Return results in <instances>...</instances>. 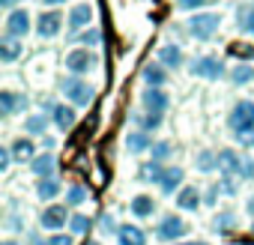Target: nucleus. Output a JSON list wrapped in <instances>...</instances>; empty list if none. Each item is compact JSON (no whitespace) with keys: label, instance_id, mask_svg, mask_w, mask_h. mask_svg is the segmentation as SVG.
Returning a JSON list of instances; mask_svg holds the SVG:
<instances>
[{"label":"nucleus","instance_id":"obj_1","mask_svg":"<svg viewBox=\"0 0 254 245\" xmlns=\"http://www.w3.org/2000/svg\"><path fill=\"white\" fill-rule=\"evenodd\" d=\"M227 126L242 147H254V102H239L227 117Z\"/></svg>","mask_w":254,"mask_h":245},{"label":"nucleus","instance_id":"obj_2","mask_svg":"<svg viewBox=\"0 0 254 245\" xmlns=\"http://www.w3.org/2000/svg\"><path fill=\"white\" fill-rule=\"evenodd\" d=\"M218 24H221V15H215V12L191 15V18H189V33H191L194 39H212V33L218 30Z\"/></svg>","mask_w":254,"mask_h":245},{"label":"nucleus","instance_id":"obj_3","mask_svg":"<svg viewBox=\"0 0 254 245\" xmlns=\"http://www.w3.org/2000/svg\"><path fill=\"white\" fill-rule=\"evenodd\" d=\"M60 90H63L75 105H81V108L93 102V87H90V84H84V81H63V84H60Z\"/></svg>","mask_w":254,"mask_h":245},{"label":"nucleus","instance_id":"obj_4","mask_svg":"<svg viewBox=\"0 0 254 245\" xmlns=\"http://www.w3.org/2000/svg\"><path fill=\"white\" fill-rule=\"evenodd\" d=\"M27 30H30V12H24V9L9 12V18H6V36H9V39H18V36H24Z\"/></svg>","mask_w":254,"mask_h":245},{"label":"nucleus","instance_id":"obj_5","mask_svg":"<svg viewBox=\"0 0 254 245\" xmlns=\"http://www.w3.org/2000/svg\"><path fill=\"white\" fill-rule=\"evenodd\" d=\"M191 72H194L197 78H209V81H215V78L224 75V63H218L215 57H200V60L191 66Z\"/></svg>","mask_w":254,"mask_h":245},{"label":"nucleus","instance_id":"obj_6","mask_svg":"<svg viewBox=\"0 0 254 245\" xmlns=\"http://www.w3.org/2000/svg\"><path fill=\"white\" fill-rule=\"evenodd\" d=\"M60 15L57 12H42L39 18H36V33L42 36V39H54L57 33H60Z\"/></svg>","mask_w":254,"mask_h":245},{"label":"nucleus","instance_id":"obj_7","mask_svg":"<svg viewBox=\"0 0 254 245\" xmlns=\"http://www.w3.org/2000/svg\"><path fill=\"white\" fill-rule=\"evenodd\" d=\"M39 221H42L45 230H60V227H63L66 221H72V218H69L66 206H48V209L39 215Z\"/></svg>","mask_w":254,"mask_h":245},{"label":"nucleus","instance_id":"obj_8","mask_svg":"<svg viewBox=\"0 0 254 245\" xmlns=\"http://www.w3.org/2000/svg\"><path fill=\"white\" fill-rule=\"evenodd\" d=\"M117 242L120 245H147V233L135 224H123L117 227Z\"/></svg>","mask_w":254,"mask_h":245},{"label":"nucleus","instance_id":"obj_9","mask_svg":"<svg viewBox=\"0 0 254 245\" xmlns=\"http://www.w3.org/2000/svg\"><path fill=\"white\" fill-rule=\"evenodd\" d=\"M66 66H69L75 75H84V72H90V69L96 66V57H93L90 51H72V54L66 57Z\"/></svg>","mask_w":254,"mask_h":245},{"label":"nucleus","instance_id":"obj_10","mask_svg":"<svg viewBox=\"0 0 254 245\" xmlns=\"http://www.w3.org/2000/svg\"><path fill=\"white\" fill-rule=\"evenodd\" d=\"M186 233V224H183V218H177V215H168V218H162V224H159V239H165V242H174L177 236H183Z\"/></svg>","mask_w":254,"mask_h":245},{"label":"nucleus","instance_id":"obj_11","mask_svg":"<svg viewBox=\"0 0 254 245\" xmlns=\"http://www.w3.org/2000/svg\"><path fill=\"white\" fill-rule=\"evenodd\" d=\"M144 105L150 108V114H159L162 117V111H168V93L159 90V87H150L144 93Z\"/></svg>","mask_w":254,"mask_h":245},{"label":"nucleus","instance_id":"obj_12","mask_svg":"<svg viewBox=\"0 0 254 245\" xmlns=\"http://www.w3.org/2000/svg\"><path fill=\"white\" fill-rule=\"evenodd\" d=\"M51 120H54V126H57L60 132H66V129L75 126V111H72L69 105H57L54 114H51Z\"/></svg>","mask_w":254,"mask_h":245},{"label":"nucleus","instance_id":"obj_13","mask_svg":"<svg viewBox=\"0 0 254 245\" xmlns=\"http://www.w3.org/2000/svg\"><path fill=\"white\" fill-rule=\"evenodd\" d=\"M30 168H33V174H36V177H42V180H48V177H51V174L57 171V159L45 153V156H36V159L30 162Z\"/></svg>","mask_w":254,"mask_h":245},{"label":"nucleus","instance_id":"obj_14","mask_svg":"<svg viewBox=\"0 0 254 245\" xmlns=\"http://www.w3.org/2000/svg\"><path fill=\"white\" fill-rule=\"evenodd\" d=\"M177 206H180V209H186V212L197 209V206H200V191H197L194 185H186V188L177 194Z\"/></svg>","mask_w":254,"mask_h":245},{"label":"nucleus","instance_id":"obj_15","mask_svg":"<svg viewBox=\"0 0 254 245\" xmlns=\"http://www.w3.org/2000/svg\"><path fill=\"white\" fill-rule=\"evenodd\" d=\"M180 183H183V168H165L162 177H159V185H162L165 194H171Z\"/></svg>","mask_w":254,"mask_h":245},{"label":"nucleus","instance_id":"obj_16","mask_svg":"<svg viewBox=\"0 0 254 245\" xmlns=\"http://www.w3.org/2000/svg\"><path fill=\"white\" fill-rule=\"evenodd\" d=\"M36 194H39V200H54V197L60 194V183H57L54 177L39 180V183H36Z\"/></svg>","mask_w":254,"mask_h":245},{"label":"nucleus","instance_id":"obj_17","mask_svg":"<svg viewBox=\"0 0 254 245\" xmlns=\"http://www.w3.org/2000/svg\"><path fill=\"white\" fill-rule=\"evenodd\" d=\"M159 63H165L168 69H177V66L183 63V51H180L177 45H165V48L159 51Z\"/></svg>","mask_w":254,"mask_h":245},{"label":"nucleus","instance_id":"obj_18","mask_svg":"<svg viewBox=\"0 0 254 245\" xmlns=\"http://www.w3.org/2000/svg\"><path fill=\"white\" fill-rule=\"evenodd\" d=\"M153 209H156V203H153V197H150V194H138V197H132V212H135L138 218L153 215Z\"/></svg>","mask_w":254,"mask_h":245},{"label":"nucleus","instance_id":"obj_19","mask_svg":"<svg viewBox=\"0 0 254 245\" xmlns=\"http://www.w3.org/2000/svg\"><path fill=\"white\" fill-rule=\"evenodd\" d=\"M144 81L162 90V87H165V81H168V75H165V69H162V66L150 63V66H144Z\"/></svg>","mask_w":254,"mask_h":245},{"label":"nucleus","instance_id":"obj_20","mask_svg":"<svg viewBox=\"0 0 254 245\" xmlns=\"http://www.w3.org/2000/svg\"><path fill=\"white\" fill-rule=\"evenodd\" d=\"M12 159L33 162V141H27V138H18V141L12 144Z\"/></svg>","mask_w":254,"mask_h":245},{"label":"nucleus","instance_id":"obj_21","mask_svg":"<svg viewBox=\"0 0 254 245\" xmlns=\"http://www.w3.org/2000/svg\"><path fill=\"white\" fill-rule=\"evenodd\" d=\"M126 147H129L132 153H144V150H150V135H144V132L126 135Z\"/></svg>","mask_w":254,"mask_h":245},{"label":"nucleus","instance_id":"obj_22","mask_svg":"<svg viewBox=\"0 0 254 245\" xmlns=\"http://www.w3.org/2000/svg\"><path fill=\"white\" fill-rule=\"evenodd\" d=\"M18 54H21V45L6 36V39H3V48H0V60H3V63H15Z\"/></svg>","mask_w":254,"mask_h":245},{"label":"nucleus","instance_id":"obj_23","mask_svg":"<svg viewBox=\"0 0 254 245\" xmlns=\"http://www.w3.org/2000/svg\"><path fill=\"white\" fill-rule=\"evenodd\" d=\"M90 18H93V9H90L87 3H81V6H75V9H72L69 24H72V27H81V24H90Z\"/></svg>","mask_w":254,"mask_h":245},{"label":"nucleus","instance_id":"obj_24","mask_svg":"<svg viewBox=\"0 0 254 245\" xmlns=\"http://www.w3.org/2000/svg\"><path fill=\"white\" fill-rule=\"evenodd\" d=\"M18 96L15 93H9V90H3L0 93V108H3V117H9V114H15V108H18Z\"/></svg>","mask_w":254,"mask_h":245},{"label":"nucleus","instance_id":"obj_25","mask_svg":"<svg viewBox=\"0 0 254 245\" xmlns=\"http://www.w3.org/2000/svg\"><path fill=\"white\" fill-rule=\"evenodd\" d=\"M45 126H48V120H45L42 114H33V117L27 120V132H30V135H42Z\"/></svg>","mask_w":254,"mask_h":245},{"label":"nucleus","instance_id":"obj_26","mask_svg":"<svg viewBox=\"0 0 254 245\" xmlns=\"http://www.w3.org/2000/svg\"><path fill=\"white\" fill-rule=\"evenodd\" d=\"M69 224H72V233H87V230L93 227V221H90L87 215H72Z\"/></svg>","mask_w":254,"mask_h":245},{"label":"nucleus","instance_id":"obj_27","mask_svg":"<svg viewBox=\"0 0 254 245\" xmlns=\"http://www.w3.org/2000/svg\"><path fill=\"white\" fill-rule=\"evenodd\" d=\"M251 75H254L251 66H236L233 69V84H245V81H251Z\"/></svg>","mask_w":254,"mask_h":245},{"label":"nucleus","instance_id":"obj_28","mask_svg":"<svg viewBox=\"0 0 254 245\" xmlns=\"http://www.w3.org/2000/svg\"><path fill=\"white\" fill-rule=\"evenodd\" d=\"M215 165H218V162H215L212 153H200V156H197V171H212Z\"/></svg>","mask_w":254,"mask_h":245},{"label":"nucleus","instance_id":"obj_29","mask_svg":"<svg viewBox=\"0 0 254 245\" xmlns=\"http://www.w3.org/2000/svg\"><path fill=\"white\" fill-rule=\"evenodd\" d=\"M87 200V188L84 185H72V191H69V203L75 206V203H84Z\"/></svg>","mask_w":254,"mask_h":245},{"label":"nucleus","instance_id":"obj_30","mask_svg":"<svg viewBox=\"0 0 254 245\" xmlns=\"http://www.w3.org/2000/svg\"><path fill=\"white\" fill-rule=\"evenodd\" d=\"M171 156V144H153V159L156 162H165Z\"/></svg>","mask_w":254,"mask_h":245},{"label":"nucleus","instance_id":"obj_31","mask_svg":"<svg viewBox=\"0 0 254 245\" xmlns=\"http://www.w3.org/2000/svg\"><path fill=\"white\" fill-rule=\"evenodd\" d=\"M203 3H209V0H177L180 9H200Z\"/></svg>","mask_w":254,"mask_h":245},{"label":"nucleus","instance_id":"obj_32","mask_svg":"<svg viewBox=\"0 0 254 245\" xmlns=\"http://www.w3.org/2000/svg\"><path fill=\"white\" fill-rule=\"evenodd\" d=\"M75 239L72 236H66V233H54L51 239H48V245H72Z\"/></svg>","mask_w":254,"mask_h":245},{"label":"nucleus","instance_id":"obj_33","mask_svg":"<svg viewBox=\"0 0 254 245\" xmlns=\"http://www.w3.org/2000/svg\"><path fill=\"white\" fill-rule=\"evenodd\" d=\"M81 42H84V45H96V42H99V30H87V33L81 36Z\"/></svg>","mask_w":254,"mask_h":245},{"label":"nucleus","instance_id":"obj_34","mask_svg":"<svg viewBox=\"0 0 254 245\" xmlns=\"http://www.w3.org/2000/svg\"><path fill=\"white\" fill-rule=\"evenodd\" d=\"M9 159H12V153L3 147V150H0V171H6V168H9Z\"/></svg>","mask_w":254,"mask_h":245},{"label":"nucleus","instance_id":"obj_35","mask_svg":"<svg viewBox=\"0 0 254 245\" xmlns=\"http://www.w3.org/2000/svg\"><path fill=\"white\" fill-rule=\"evenodd\" d=\"M242 27H245V30H248V33H251V36H254V6H251V9H248V18H245V21H242Z\"/></svg>","mask_w":254,"mask_h":245},{"label":"nucleus","instance_id":"obj_36","mask_svg":"<svg viewBox=\"0 0 254 245\" xmlns=\"http://www.w3.org/2000/svg\"><path fill=\"white\" fill-rule=\"evenodd\" d=\"M230 51H233V54H242L245 60H251V57H254V51H251V48H242V45H233Z\"/></svg>","mask_w":254,"mask_h":245},{"label":"nucleus","instance_id":"obj_37","mask_svg":"<svg viewBox=\"0 0 254 245\" xmlns=\"http://www.w3.org/2000/svg\"><path fill=\"white\" fill-rule=\"evenodd\" d=\"M159 122H162V117H159V114H147V126H150V129H156Z\"/></svg>","mask_w":254,"mask_h":245},{"label":"nucleus","instance_id":"obj_38","mask_svg":"<svg viewBox=\"0 0 254 245\" xmlns=\"http://www.w3.org/2000/svg\"><path fill=\"white\" fill-rule=\"evenodd\" d=\"M18 3V0H0V6H3V9H9V6H15Z\"/></svg>","mask_w":254,"mask_h":245},{"label":"nucleus","instance_id":"obj_39","mask_svg":"<svg viewBox=\"0 0 254 245\" xmlns=\"http://www.w3.org/2000/svg\"><path fill=\"white\" fill-rule=\"evenodd\" d=\"M45 3H51V6H54V3H57V6H60V3H63V0H45Z\"/></svg>","mask_w":254,"mask_h":245},{"label":"nucleus","instance_id":"obj_40","mask_svg":"<svg viewBox=\"0 0 254 245\" xmlns=\"http://www.w3.org/2000/svg\"><path fill=\"white\" fill-rule=\"evenodd\" d=\"M248 209H251V212H254V197H251V200H248Z\"/></svg>","mask_w":254,"mask_h":245},{"label":"nucleus","instance_id":"obj_41","mask_svg":"<svg viewBox=\"0 0 254 245\" xmlns=\"http://www.w3.org/2000/svg\"><path fill=\"white\" fill-rule=\"evenodd\" d=\"M3 245H18V242H15V239H6V242H3Z\"/></svg>","mask_w":254,"mask_h":245},{"label":"nucleus","instance_id":"obj_42","mask_svg":"<svg viewBox=\"0 0 254 245\" xmlns=\"http://www.w3.org/2000/svg\"><path fill=\"white\" fill-rule=\"evenodd\" d=\"M189 245H209V242H189Z\"/></svg>","mask_w":254,"mask_h":245}]
</instances>
